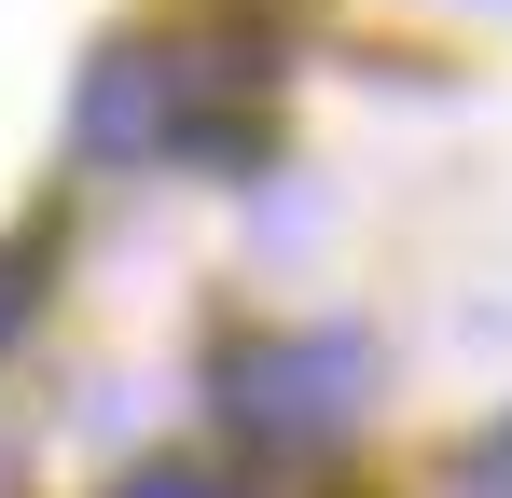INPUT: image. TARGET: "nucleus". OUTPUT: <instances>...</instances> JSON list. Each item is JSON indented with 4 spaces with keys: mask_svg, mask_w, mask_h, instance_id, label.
<instances>
[{
    "mask_svg": "<svg viewBox=\"0 0 512 498\" xmlns=\"http://www.w3.org/2000/svg\"><path fill=\"white\" fill-rule=\"evenodd\" d=\"M250 83L263 42H111L70 97L84 166H153V153H250Z\"/></svg>",
    "mask_w": 512,
    "mask_h": 498,
    "instance_id": "obj_1",
    "label": "nucleus"
},
{
    "mask_svg": "<svg viewBox=\"0 0 512 498\" xmlns=\"http://www.w3.org/2000/svg\"><path fill=\"white\" fill-rule=\"evenodd\" d=\"M360 402H374V346H360L346 319L236 332V346H222V415L250 429L263 457H319V443H346Z\"/></svg>",
    "mask_w": 512,
    "mask_h": 498,
    "instance_id": "obj_2",
    "label": "nucleus"
},
{
    "mask_svg": "<svg viewBox=\"0 0 512 498\" xmlns=\"http://www.w3.org/2000/svg\"><path fill=\"white\" fill-rule=\"evenodd\" d=\"M42 319V249H0V346Z\"/></svg>",
    "mask_w": 512,
    "mask_h": 498,
    "instance_id": "obj_3",
    "label": "nucleus"
},
{
    "mask_svg": "<svg viewBox=\"0 0 512 498\" xmlns=\"http://www.w3.org/2000/svg\"><path fill=\"white\" fill-rule=\"evenodd\" d=\"M111 498H222V471H194V457H153V471H125Z\"/></svg>",
    "mask_w": 512,
    "mask_h": 498,
    "instance_id": "obj_4",
    "label": "nucleus"
},
{
    "mask_svg": "<svg viewBox=\"0 0 512 498\" xmlns=\"http://www.w3.org/2000/svg\"><path fill=\"white\" fill-rule=\"evenodd\" d=\"M457 498H512V429L485 443V457H471V471H457Z\"/></svg>",
    "mask_w": 512,
    "mask_h": 498,
    "instance_id": "obj_5",
    "label": "nucleus"
}]
</instances>
